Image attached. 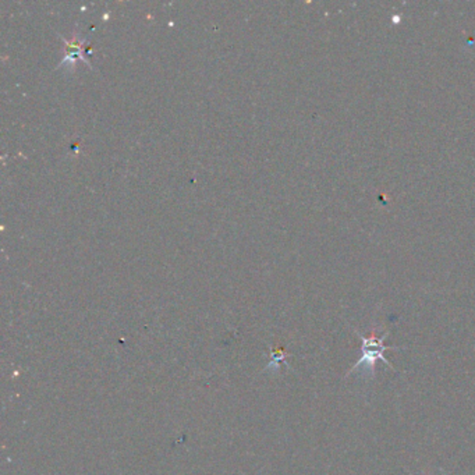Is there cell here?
<instances>
[{
    "mask_svg": "<svg viewBox=\"0 0 475 475\" xmlns=\"http://www.w3.org/2000/svg\"><path fill=\"white\" fill-rule=\"evenodd\" d=\"M389 332L384 333L382 336H376L375 332H372L369 336H362L361 333L357 332V336L361 340V357L357 359L356 364L349 369V372L346 374V376L352 375V372H354L358 368L362 369H368L371 372V375L375 371V364L378 359H381L382 362H385L388 367H391L392 369H396L389 359L385 357V352L388 350H401L403 347L398 346H386L385 345V339L388 337Z\"/></svg>",
    "mask_w": 475,
    "mask_h": 475,
    "instance_id": "6da1fadb",
    "label": "cell"
},
{
    "mask_svg": "<svg viewBox=\"0 0 475 475\" xmlns=\"http://www.w3.org/2000/svg\"><path fill=\"white\" fill-rule=\"evenodd\" d=\"M65 40V57L62 60V63L59 65V69H62L63 66H69V65H74L77 60H84L86 65L91 66L89 59L85 57L84 49L86 46V40L79 38L77 34H74V37L72 40Z\"/></svg>",
    "mask_w": 475,
    "mask_h": 475,
    "instance_id": "7a4b0ae2",
    "label": "cell"
}]
</instances>
